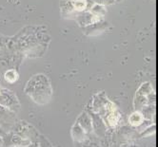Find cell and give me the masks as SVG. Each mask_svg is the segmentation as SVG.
I'll return each mask as SVG.
<instances>
[{"mask_svg": "<svg viewBox=\"0 0 158 147\" xmlns=\"http://www.w3.org/2000/svg\"><path fill=\"white\" fill-rule=\"evenodd\" d=\"M24 92L39 105L50 103L52 96V89L49 78L44 74L32 76L27 83Z\"/></svg>", "mask_w": 158, "mask_h": 147, "instance_id": "obj_1", "label": "cell"}, {"mask_svg": "<svg viewBox=\"0 0 158 147\" xmlns=\"http://www.w3.org/2000/svg\"><path fill=\"white\" fill-rule=\"evenodd\" d=\"M0 105L6 107L14 113H16L20 108V103L15 94L7 88L0 89Z\"/></svg>", "mask_w": 158, "mask_h": 147, "instance_id": "obj_2", "label": "cell"}, {"mask_svg": "<svg viewBox=\"0 0 158 147\" xmlns=\"http://www.w3.org/2000/svg\"><path fill=\"white\" fill-rule=\"evenodd\" d=\"M16 118L14 112L0 105V127L5 128L6 125L12 126Z\"/></svg>", "mask_w": 158, "mask_h": 147, "instance_id": "obj_3", "label": "cell"}, {"mask_svg": "<svg viewBox=\"0 0 158 147\" xmlns=\"http://www.w3.org/2000/svg\"><path fill=\"white\" fill-rule=\"evenodd\" d=\"M77 123L83 128V130L85 132H91L93 130L92 120H91V118H89V116L85 112L82 113V114L80 115V117L78 118Z\"/></svg>", "mask_w": 158, "mask_h": 147, "instance_id": "obj_4", "label": "cell"}, {"mask_svg": "<svg viewBox=\"0 0 158 147\" xmlns=\"http://www.w3.org/2000/svg\"><path fill=\"white\" fill-rule=\"evenodd\" d=\"M72 135H73V138L78 141H83L86 137H85V135H86V132L83 130V128L79 125V124L76 122L73 129H72Z\"/></svg>", "mask_w": 158, "mask_h": 147, "instance_id": "obj_5", "label": "cell"}, {"mask_svg": "<svg viewBox=\"0 0 158 147\" xmlns=\"http://www.w3.org/2000/svg\"><path fill=\"white\" fill-rule=\"evenodd\" d=\"M143 121H144V118H143V116H142L140 111L133 112L132 114L129 117L130 124H131V125H132V126H134V127L139 126Z\"/></svg>", "mask_w": 158, "mask_h": 147, "instance_id": "obj_6", "label": "cell"}, {"mask_svg": "<svg viewBox=\"0 0 158 147\" xmlns=\"http://www.w3.org/2000/svg\"><path fill=\"white\" fill-rule=\"evenodd\" d=\"M106 13H107V9L102 4H95L91 10V14L99 19H101V17H102Z\"/></svg>", "mask_w": 158, "mask_h": 147, "instance_id": "obj_7", "label": "cell"}, {"mask_svg": "<svg viewBox=\"0 0 158 147\" xmlns=\"http://www.w3.org/2000/svg\"><path fill=\"white\" fill-rule=\"evenodd\" d=\"M4 79L8 83L13 84L18 80V73L15 70H10L4 74Z\"/></svg>", "mask_w": 158, "mask_h": 147, "instance_id": "obj_8", "label": "cell"}, {"mask_svg": "<svg viewBox=\"0 0 158 147\" xmlns=\"http://www.w3.org/2000/svg\"><path fill=\"white\" fill-rule=\"evenodd\" d=\"M73 7L77 12H83L87 8V0H73Z\"/></svg>", "mask_w": 158, "mask_h": 147, "instance_id": "obj_9", "label": "cell"}, {"mask_svg": "<svg viewBox=\"0 0 158 147\" xmlns=\"http://www.w3.org/2000/svg\"><path fill=\"white\" fill-rule=\"evenodd\" d=\"M155 134V124H152L151 126L147 127L142 133H141V137H149V136H152Z\"/></svg>", "mask_w": 158, "mask_h": 147, "instance_id": "obj_10", "label": "cell"}, {"mask_svg": "<svg viewBox=\"0 0 158 147\" xmlns=\"http://www.w3.org/2000/svg\"><path fill=\"white\" fill-rule=\"evenodd\" d=\"M25 147H38V144H36V143H30L29 145H27Z\"/></svg>", "mask_w": 158, "mask_h": 147, "instance_id": "obj_11", "label": "cell"}, {"mask_svg": "<svg viewBox=\"0 0 158 147\" xmlns=\"http://www.w3.org/2000/svg\"><path fill=\"white\" fill-rule=\"evenodd\" d=\"M3 146V139L0 137V147H2Z\"/></svg>", "mask_w": 158, "mask_h": 147, "instance_id": "obj_12", "label": "cell"}, {"mask_svg": "<svg viewBox=\"0 0 158 147\" xmlns=\"http://www.w3.org/2000/svg\"><path fill=\"white\" fill-rule=\"evenodd\" d=\"M1 133L3 134V130H2V128H0V135H1Z\"/></svg>", "mask_w": 158, "mask_h": 147, "instance_id": "obj_13", "label": "cell"}]
</instances>
